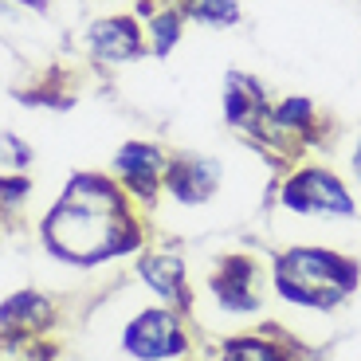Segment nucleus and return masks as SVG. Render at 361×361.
<instances>
[{"label":"nucleus","instance_id":"nucleus-1","mask_svg":"<svg viewBox=\"0 0 361 361\" xmlns=\"http://www.w3.org/2000/svg\"><path fill=\"white\" fill-rule=\"evenodd\" d=\"M145 235L149 232L142 224V208L110 173L99 169L71 173L59 200L39 220L47 255L82 271L137 255L145 247Z\"/></svg>","mask_w":361,"mask_h":361},{"label":"nucleus","instance_id":"nucleus-2","mask_svg":"<svg viewBox=\"0 0 361 361\" xmlns=\"http://www.w3.org/2000/svg\"><path fill=\"white\" fill-rule=\"evenodd\" d=\"M271 298L302 314H338L361 290V259L330 244H287L267 255Z\"/></svg>","mask_w":361,"mask_h":361},{"label":"nucleus","instance_id":"nucleus-3","mask_svg":"<svg viewBox=\"0 0 361 361\" xmlns=\"http://www.w3.org/2000/svg\"><path fill=\"white\" fill-rule=\"evenodd\" d=\"M275 204L279 212L298 220H326V224H350L361 216L357 189L342 169L330 161H302L287 165L275 180Z\"/></svg>","mask_w":361,"mask_h":361},{"label":"nucleus","instance_id":"nucleus-4","mask_svg":"<svg viewBox=\"0 0 361 361\" xmlns=\"http://www.w3.org/2000/svg\"><path fill=\"white\" fill-rule=\"evenodd\" d=\"M204 298L216 310V318H232V322L255 326L267 310L271 298V275L267 259L255 252H220L208 263L204 275Z\"/></svg>","mask_w":361,"mask_h":361},{"label":"nucleus","instance_id":"nucleus-5","mask_svg":"<svg viewBox=\"0 0 361 361\" xmlns=\"http://www.w3.org/2000/svg\"><path fill=\"white\" fill-rule=\"evenodd\" d=\"M326 137H330V118L310 94H279V99H271L267 134L255 149L263 157H275L279 169H287V165L310 157L314 149H322Z\"/></svg>","mask_w":361,"mask_h":361},{"label":"nucleus","instance_id":"nucleus-6","mask_svg":"<svg viewBox=\"0 0 361 361\" xmlns=\"http://www.w3.org/2000/svg\"><path fill=\"white\" fill-rule=\"evenodd\" d=\"M118 350L130 361H189L197 353L189 314L173 307H142L122 322L118 330Z\"/></svg>","mask_w":361,"mask_h":361},{"label":"nucleus","instance_id":"nucleus-7","mask_svg":"<svg viewBox=\"0 0 361 361\" xmlns=\"http://www.w3.org/2000/svg\"><path fill=\"white\" fill-rule=\"evenodd\" d=\"M224 177H228L224 157L200 154V149H177V154H169L161 197L169 204L185 208V212H197V208H208L224 192Z\"/></svg>","mask_w":361,"mask_h":361},{"label":"nucleus","instance_id":"nucleus-8","mask_svg":"<svg viewBox=\"0 0 361 361\" xmlns=\"http://www.w3.org/2000/svg\"><path fill=\"white\" fill-rule=\"evenodd\" d=\"M165 169H169V149L149 137H130L110 157V177L126 189V197L137 208H154L161 200Z\"/></svg>","mask_w":361,"mask_h":361},{"label":"nucleus","instance_id":"nucleus-9","mask_svg":"<svg viewBox=\"0 0 361 361\" xmlns=\"http://www.w3.org/2000/svg\"><path fill=\"white\" fill-rule=\"evenodd\" d=\"M271 99L275 94L267 90V82L259 75L232 67V71H224V82H220V118L235 137H244L247 145H259L263 134H267Z\"/></svg>","mask_w":361,"mask_h":361},{"label":"nucleus","instance_id":"nucleus-10","mask_svg":"<svg viewBox=\"0 0 361 361\" xmlns=\"http://www.w3.org/2000/svg\"><path fill=\"white\" fill-rule=\"evenodd\" d=\"M134 275L161 307H173L180 314L197 310V290H192L189 263H185L180 252H173V247H142L134 255Z\"/></svg>","mask_w":361,"mask_h":361},{"label":"nucleus","instance_id":"nucleus-11","mask_svg":"<svg viewBox=\"0 0 361 361\" xmlns=\"http://www.w3.org/2000/svg\"><path fill=\"white\" fill-rule=\"evenodd\" d=\"M82 51L99 67H126L137 63L145 51V27L134 12H110V16L90 20L82 32Z\"/></svg>","mask_w":361,"mask_h":361},{"label":"nucleus","instance_id":"nucleus-12","mask_svg":"<svg viewBox=\"0 0 361 361\" xmlns=\"http://www.w3.org/2000/svg\"><path fill=\"white\" fill-rule=\"evenodd\" d=\"M212 361H298V342L283 334L279 326L255 322L220 338Z\"/></svg>","mask_w":361,"mask_h":361},{"label":"nucleus","instance_id":"nucleus-13","mask_svg":"<svg viewBox=\"0 0 361 361\" xmlns=\"http://www.w3.org/2000/svg\"><path fill=\"white\" fill-rule=\"evenodd\" d=\"M59 322L55 298L36 287H20L0 302V334H32L47 338V330Z\"/></svg>","mask_w":361,"mask_h":361},{"label":"nucleus","instance_id":"nucleus-14","mask_svg":"<svg viewBox=\"0 0 361 361\" xmlns=\"http://www.w3.org/2000/svg\"><path fill=\"white\" fill-rule=\"evenodd\" d=\"M142 27H145V51L154 55V59H165V55H173V47L185 39L189 20H185L177 0H157L154 12L142 20Z\"/></svg>","mask_w":361,"mask_h":361},{"label":"nucleus","instance_id":"nucleus-15","mask_svg":"<svg viewBox=\"0 0 361 361\" xmlns=\"http://www.w3.org/2000/svg\"><path fill=\"white\" fill-rule=\"evenodd\" d=\"M185 20L208 32H228L244 24V4L240 0H177Z\"/></svg>","mask_w":361,"mask_h":361},{"label":"nucleus","instance_id":"nucleus-16","mask_svg":"<svg viewBox=\"0 0 361 361\" xmlns=\"http://www.w3.org/2000/svg\"><path fill=\"white\" fill-rule=\"evenodd\" d=\"M55 345L32 334H0V361H55Z\"/></svg>","mask_w":361,"mask_h":361},{"label":"nucleus","instance_id":"nucleus-17","mask_svg":"<svg viewBox=\"0 0 361 361\" xmlns=\"http://www.w3.org/2000/svg\"><path fill=\"white\" fill-rule=\"evenodd\" d=\"M32 200V180L24 173H0V216H16Z\"/></svg>","mask_w":361,"mask_h":361},{"label":"nucleus","instance_id":"nucleus-18","mask_svg":"<svg viewBox=\"0 0 361 361\" xmlns=\"http://www.w3.org/2000/svg\"><path fill=\"white\" fill-rule=\"evenodd\" d=\"M0 161L8 165V173H24L27 165H32V145L20 134L4 130V134H0Z\"/></svg>","mask_w":361,"mask_h":361},{"label":"nucleus","instance_id":"nucleus-19","mask_svg":"<svg viewBox=\"0 0 361 361\" xmlns=\"http://www.w3.org/2000/svg\"><path fill=\"white\" fill-rule=\"evenodd\" d=\"M345 177H350L353 189H361V126L353 130V142L345 149Z\"/></svg>","mask_w":361,"mask_h":361},{"label":"nucleus","instance_id":"nucleus-20","mask_svg":"<svg viewBox=\"0 0 361 361\" xmlns=\"http://www.w3.org/2000/svg\"><path fill=\"white\" fill-rule=\"evenodd\" d=\"M20 8H32V12H47V0H12Z\"/></svg>","mask_w":361,"mask_h":361}]
</instances>
